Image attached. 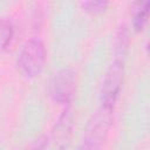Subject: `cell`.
<instances>
[{"label": "cell", "mask_w": 150, "mask_h": 150, "mask_svg": "<svg viewBox=\"0 0 150 150\" xmlns=\"http://www.w3.org/2000/svg\"><path fill=\"white\" fill-rule=\"evenodd\" d=\"M45 146H46V139L41 138L36 142V144L30 149V150H45Z\"/></svg>", "instance_id": "ba28073f"}, {"label": "cell", "mask_w": 150, "mask_h": 150, "mask_svg": "<svg viewBox=\"0 0 150 150\" xmlns=\"http://www.w3.org/2000/svg\"><path fill=\"white\" fill-rule=\"evenodd\" d=\"M148 13H149V2H145L144 6L138 9V12L135 14V18H134L132 23L136 30H141L144 27L146 19H148Z\"/></svg>", "instance_id": "8992f818"}, {"label": "cell", "mask_w": 150, "mask_h": 150, "mask_svg": "<svg viewBox=\"0 0 150 150\" xmlns=\"http://www.w3.org/2000/svg\"><path fill=\"white\" fill-rule=\"evenodd\" d=\"M76 87V74L73 69L66 68L55 74L52 82V95L60 103H68Z\"/></svg>", "instance_id": "277c9868"}, {"label": "cell", "mask_w": 150, "mask_h": 150, "mask_svg": "<svg viewBox=\"0 0 150 150\" xmlns=\"http://www.w3.org/2000/svg\"><path fill=\"white\" fill-rule=\"evenodd\" d=\"M14 34L13 26L7 20H0V52L4 50L11 42Z\"/></svg>", "instance_id": "5b68a950"}, {"label": "cell", "mask_w": 150, "mask_h": 150, "mask_svg": "<svg viewBox=\"0 0 150 150\" xmlns=\"http://www.w3.org/2000/svg\"><path fill=\"white\" fill-rule=\"evenodd\" d=\"M46 62V49L43 43L38 39L27 41L18 53L16 66L19 71L27 79L38 76Z\"/></svg>", "instance_id": "7a4b0ae2"}, {"label": "cell", "mask_w": 150, "mask_h": 150, "mask_svg": "<svg viewBox=\"0 0 150 150\" xmlns=\"http://www.w3.org/2000/svg\"><path fill=\"white\" fill-rule=\"evenodd\" d=\"M123 61L116 59L109 66L108 70L105 71L102 88H101V105L105 108L114 109L115 102L120 94L122 82H123Z\"/></svg>", "instance_id": "3957f363"}, {"label": "cell", "mask_w": 150, "mask_h": 150, "mask_svg": "<svg viewBox=\"0 0 150 150\" xmlns=\"http://www.w3.org/2000/svg\"><path fill=\"white\" fill-rule=\"evenodd\" d=\"M108 5H109L108 1H102V0L81 2L82 8H84V11L90 12V13H100V12H103L107 8Z\"/></svg>", "instance_id": "52a82bcc"}, {"label": "cell", "mask_w": 150, "mask_h": 150, "mask_svg": "<svg viewBox=\"0 0 150 150\" xmlns=\"http://www.w3.org/2000/svg\"><path fill=\"white\" fill-rule=\"evenodd\" d=\"M114 109L102 107L91 116L76 150H100L111 125Z\"/></svg>", "instance_id": "6da1fadb"}]
</instances>
